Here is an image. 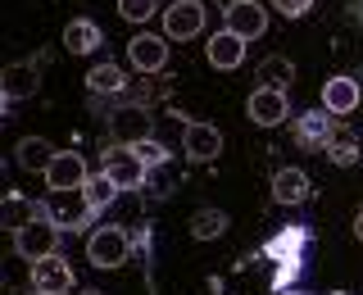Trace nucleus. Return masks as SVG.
Returning <instances> with one entry per match:
<instances>
[{"label":"nucleus","instance_id":"obj_12","mask_svg":"<svg viewBox=\"0 0 363 295\" xmlns=\"http://www.w3.org/2000/svg\"><path fill=\"white\" fill-rule=\"evenodd\" d=\"M336 113H327V109H313V113H300L295 118V145L300 150H327V141H332V132H336Z\"/></svg>","mask_w":363,"mask_h":295},{"label":"nucleus","instance_id":"obj_20","mask_svg":"<svg viewBox=\"0 0 363 295\" xmlns=\"http://www.w3.org/2000/svg\"><path fill=\"white\" fill-rule=\"evenodd\" d=\"M55 155H60V150H55L50 141H41V136H23L14 159H18V168H28V173H45Z\"/></svg>","mask_w":363,"mask_h":295},{"label":"nucleus","instance_id":"obj_13","mask_svg":"<svg viewBox=\"0 0 363 295\" xmlns=\"http://www.w3.org/2000/svg\"><path fill=\"white\" fill-rule=\"evenodd\" d=\"M32 286L37 291H50V295H64L73 291V268H68L64 255H45L32 264Z\"/></svg>","mask_w":363,"mask_h":295},{"label":"nucleus","instance_id":"obj_24","mask_svg":"<svg viewBox=\"0 0 363 295\" xmlns=\"http://www.w3.org/2000/svg\"><path fill=\"white\" fill-rule=\"evenodd\" d=\"M323 155L332 159L336 168H350V164H354V159H359V136L350 132V128H336V132H332V141H327V150H323Z\"/></svg>","mask_w":363,"mask_h":295},{"label":"nucleus","instance_id":"obj_17","mask_svg":"<svg viewBox=\"0 0 363 295\" xmlns=\"http://www.w3.org/2000/svg\"><path fill=\"white\" fill-rule=\"evenodd\" d=\"M272 200L277 204H304L309 200V173L304 168H277L272 173Z\"/></svg>","mask_w":363,"mask_h":295},{"label":"nucleus","instance_id":"obj_21","mask_svg":"<svg viewBox=\"0 0 363 295\" xmlns=\"http://www.w3.org/2000/svg\"><path fill=\"white\" fill-rule=\"evenodd\" d=\"M41 218V204L28 200V196H5V204H0V223L9 227V232H23L28 223Z\"/></svg>","mask_w":363,"mask_h":295},{"label":"nucleus","instance_id":"obj_23","mask_svg":"<svg viewBox=\"0 0 363 295\" xmlns=\"http://www.w3.org/2000/svg\"><path fill=\"white\" fill-rule=\"evenodd\" d=\"M255 77H264V87H272V91H286L291 77H295V64L286 60V55H268V60H259Z\"/></svg>","mask_w":363,"mask_h":295},{"label":"nucleus","instance_id":"obj_2","mask_svg":"<svg viewBox=\"0 0 363 295\" xmlns=\"http://www.w3.org/2000/svg\"><path fill=\"white\" fill-rule=\"evenodd\" d=\"M60 227L50 223V213L41 209V218L37 223H28L23 232H14V255L18 259H28V264H37V259H45V255H60Z\"/></svg>","mask_w":363,"mask_h":295},{"label":"nucleus","instance_id":"obj_30","mask_svg":"<svg viewBox=\"0 0 363 295\" xmlns=\"http://www.w3.org/2000/svg\"><path fill=\"white\" fill-rule=\"evenodd\" d=\"M277 5V14H286V18H304L313 9V0H272Z\"/></svg>","mask_w":363,"mask_h":295},{"label":"nucleus","instance_id":"obj_32","mask_svg":"<svg viewBox=\"0 0 363 295\" xmlns=\"http://www.w3.org/2000/svg\"><path fill=\"white\" fill-rule=\"evenodd\" d=\"M277 295H304V291H291V286H286V291H277Z\"/></svg>","mask_w":363,"mask_h":295},{"label":"nucleus","instance_id":"obj_31","mask_svg":"<svg viewBox=\"0 0 363 295\" xmlns=\"http://www.w3.org/2000/svg\"><path fill=\"white\" fill-rule=\"evenodd\" d=\"M354 236H359V241H363V213H359V218H354Z\"/></svg>","mask_w":363,"mask_h":295},{"label":"nucleus","instance_id":"obj_19","mask_svg":"<svg viewBox=\"0 0 363 295\" xmlns=\"http://www.w3.org/2000/svg\"><path fill=\"white\" fill-rule=\"evenodd\" d=\"M100 41L105 37H100V28L91 18H73L64 28V50L68 55H91V50H100Z\"/></svg>","mask_w":363,"mask_h":295},{"label":"nucleus","instance_id":"obj_33","mask_svg":"<svg viewBox=\"0 0 363 295\" xmlns=\"http://www.w3.org/2000/svg\"><path fill=\"white\" fill-rule=\"evenodd\" d=\"M28 295H50V291H37V286H32V291H28Z\"/></svg>","mask_w":363,"mask_h":295},{"label":"nucleus","instance_id":"obj_4","mask_svg":"<svg viewBox=\"0 0 363 295\" xmlns=\"http://www.w3.org/2000/svg\"><path fill=\"white\" fill-rule=\"evenodd\" d=\"M132 255V236L123 232V227H100V232H91L86 241V259L96 268H123Z\"/></svg>","mask_w":363,"mask_h":295},{"label":"nucleus","instance_id":"obj_6","mask_svg":"<svg viewBox=\"0 0 363 295\" xmlns=\"http://www.w3.org/2000/svg\"><path fill=\"white\" fill-rule=\"evenodd\" d=\"M204 32V5L200 0H177L164 9V37L168 41H191Z\"/></svg>","mask_w":363,"mask_h":295},{"label":"nucleus","instance_id":"obj_16","mask_svg":"<svg viewBox=\"0 0 363 295\" xmlns=\"http://www.w3.org/2000/svg\"><path fill=\"white\" fill-rule=\"evenodd\" d=\"M37 87H41L37 64H9L0 73V96L5 100H28V96H37Z\"/></svg>","mask_w":363,"mask_h":295},{"label":"nucleus","instance_id":"obj_10","mask_svg":"<svg viewBox=\"0 0 363 295\" xmlns=\"http://www.w3.org/2000/svg\"><path fill=\"white\" fill-rule=\"evenodd\" d=\"M86 159L77 150H60L50 159V168H45V182H50V191H82L86 187Z\"/></svg>","mask_w":363,"mask_h":295},{"label":"nucleus","instance_id":"obj_5","mask_svg":"<svg viewBox=\"0 0 363 295\" xmlns=\"http://www.w3.org/2000/svg\"><path fill=\"white\" fill-rule=\"evenodd\" d=\"M145 173H150V168L141 164V155H136L132 145H113V150H105V177H109L118 191L145 187Z\"/></svg>","mask_w":363,"mask_h":295},{"label":"nucleus","instance_id":"obj_14","mask_svg":"<svg viewBox=\"0 0 363 295\" xmlns=\"http://www.w3.org/2000/svg\"><path fill=\"white\" fill-rule=\"evenodd\" d=\"M363 100L359 77H327L323 82V109L327 113H354Z\"/></svg>","mask_w":363,"mask_h":295},{"label":"nucleus","instance_id":"obj_28","mask_svg":"<svg viewBox=\"0 0 363 295\" xmlns=\"http://www.w3.org/2000/svg\"><path fill=\"white\" fill-rule=\"evenodd\" d=\"M132 150L141 155V164H145V168L168 164V145H164V141H155V136H150V141H141V145H132Z\"/></svg>","mask_w":363,"mask_h":295},{"label":"nucleus","instance_id":"obj_35","mask_svg":"<svg viewBox=\"0 0 363 295\" xmlns=\"http://www.w3.org/2000/svg\"><path fill=\"white\" fill-rule=\"evenodd\" d=\"M327 295H350V291H327Z\"/></svg>","mask_w":363,"mask_h":295},{"label":"nucleus","instance_id":"obj_8","mask_svg":"<svg viewBox=\"0 0 363 295\" xmlns=\"http://www.w3.org/2000/svg\"><path fill=\"white\" fill-rule=\"evenodd\" d=\"M245 113H250V123H259V128H277V123L291 113V100H286V91L255 87L250 100H245Z\"/></svg>","mask_w":363,"mask_h":295},{"label":"nucleus","instance_id":"obj_34","mask_svg":"<svg viewBox=\"0 0 363 295\" xmlns=\"http://www.w3.org/2000/svg\"><path fill=\"white\" fill-rule=\"evenodd\" d=\"M77 295H100V291H77Z\"/></svg>","mask_w":363,"mask_h":295},{"label":"nucleus","instance_id":"obj_15","mask_svg":"<svg viewBox=\"0 0 363 295\" xmlns=\"http://www.w3.org/2000/svg\"><path fill=\"white\" fill-rule=\"evenodd\" d=\"M304 245H309V232H304V227H281L277 236L264 241V259H272V264H295Z\"/></svg>","mask_w":363,"mask_h":295},{"label":"nucleus","instance_id":"obj_18","mask_svg":"<svg viewBox=\"0 0 363 295\" xmlns=\"http://www.w3.org/2000/svg\"><path fill=\"white\" fill-rule=\"evenodd\" d=\"M204 55H209V64L213 68H223V73H227V68H241V60H245V41L241 37H236V32H218V37H213L209 41V50H204Z\"/></svg>","mask_w":363,"mask_h":295},{"label":"nucleus","instance_id":"obj_25","mask_svg":"<svg viewBox=\"0 0 363 295\" xmlns=\"http://www.w3.org/2000/svg\"><path fill=\"white\" fill-rule=\"evenodd\" d=\"M227 213L223 209H200L196 218H191V236H196V241H218V236L227 232Z\"/></svg>","mask_w":363,"mask_h":295},{"label":"nucleus","instance_id":"obj_11","mask_svg":"<svg viewBox=\"0 0 363 295\" xmlns=\"http://www.w3.org/2000/svg\"><path fill=\"white\" fill-rule=\"evenodd\" d=\"M128 60L136 73H159L168 64V37H155V32H136L128 41Z\"/></svg>","mask_w":363,"mask_h":295},{"label":"nucleus","instance_id":"obj_26","mask_svg":"<svg viewBox=\"0 0 363 295\" xmlns=\"http://www.w3.org/2000/svg\"><path fill=\"white\" fill-rule=\"evenodd\" d=\"M82 196H86V209H91V213H105L109 204H113V196H118V187H113L105 173H96V177H86Z\"/></svg>","mask_w":363,"mask_h":295},{"label":"nucleus","instance_id":"obj_3","mask_svg":"<svg viewBox=\"0 0 363 295\" xmlns=\"http://www.w3.org/2000/svg\"><path fill=\"white\" fill-rule=\"evenodd\" d=\"M41 209L50 213V223L60 227V232H82V227L96 218V213L86 209L82 191H50V200H41Z\"/></svg>","mask_w":363,"mask_h":295},{"label":"nucleus","instance_id":"obj_7","mask_svg":"<svg viewBox=\"0 0 363 295\" xmlns=\"http://www.w3.org/2000/svg\"><path fill=\"white\" fill-rule=\"evenodd\" d=\"M182 150H186L191 164H213L223 155V132L213 123H186L182 128Z\"/></svg>","mask_w":363,"mask_h":295},{"label":"nucleus","instance_id":"obj_22","mask_svg":"<svg viewBox=\"0 0 363 295\" xmlns=\"http://www.w3.org/2000/svg\"><path fill=\"white\" fill-rule=\"evenodd\" d=\"M86 87H91V96H123V91H128V77H123L118 64H96L86 73Z\"/></svg>","mask_w":363,"mask_h":295},{"label":"nucleus","instance_id":"obj_27","mask_svg":"<svg viewBox=\"0 0 363 295\" xmlns=\"http://www.w3.org/2000/svg\"><path fill=\"white\" fill-rule=\"evenodd\" d=\"M159 9V0H118V14L128 23H150Z\"/></svg>","mask_w":363,"mask_h":295},{"label":"nucleus","instance_id":"obj_29","mask_svg":"<svg viewBox=\"0 0 363 295\" xmlns=\"http://www.w3.org/2000/svg\"><path fill=\"white\" fill-rule=\"evenodd\" d=\"M295 277H300V259H295V264H277V272H272V291H286Z\"/></svg>","mask_w":363,"mask_h":295},{"label":"nucleus","instance_id":"obj_1","mask_svg":"<svg viewBox=\"0 0 363 295\" xmlns=\"http://www.w3.org/2000/svg\"><path fill=\"white\" fill-rule=\"evenodd\" d=\"M150 132H155V113L145 109V105H118V109H109V136H113V145H141V141H150Z\"/></svg>","mask_w":363,"mask_h":295},{"label":"nucleus","instance_id":"obj_9","mask_svg":"<svg viewBox=\"0 0 363 295\" xmlns=\"http://www.w3.org/2000/svg\"><path fill=\"white\" fill-rule=\"evenodd\" d=\"M227 32H236L241 41H255L268 32V9L259 0H232L227 5Z\"/></svg>","mask_w":363,"mask_h":295}]
</instances>
